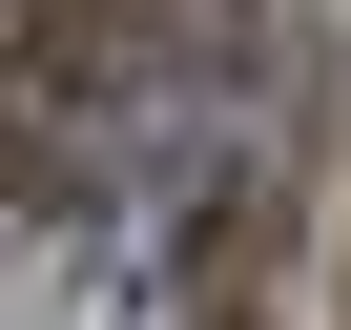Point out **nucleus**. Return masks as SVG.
<instances>
[{"instance_id": "obj_1", "label": "nucleus", "mask_w": 351, "mask_h": 330, "mask_svg": "<svg viewBox=\"0 0 351 330\" xmlns=\"http://www.w3.org/2000/svg\"><path fill=\"white\" fill-rule=\"evenodd\" d=\"M269 248H289V165H269V144H228V165H207V207H186L165 309H186V330H248V309H269Z\"/></svg>"}, {"instance_id": "obj_2", "label": "nucleus", "mask_w": 351, "mask_h": 330, "mask_svg": "<svg viewBox=\"0 0 351 330\" xmlns=\"http://www.w3.org/2000/svg\"><path fill=\"white\" fill-rule=\"evenodd\" d=\"M0 21H21V0H0Z\"/></svg>"}]
</instances>
